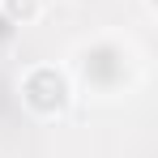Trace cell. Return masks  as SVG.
<instances>
[{
    "label": "cell",
    "mask_w": 158,
    "mask_h": 158,
    "mask_svg": "<svg viewBox=\"0 0 158 158\" xmlns=\"http://www.w3.org/2000/svg\"><path fill=\"white\" fill-rule=\"evenodd\" d=\"M128 69H132V56L115 39H94L90 47L77 52V77L98 94H115L128 81Z\"/></svg>",
    "instance_id": "cell-1"
},
{
    "label": "cell",
    "mask_w": 158,
    "mask_h": 158,
    "mask_svg": "<svg viewBox=\"0 0 158 158\" xmlns=\"http://www.w3.org/2000/svg\"><path fill=\"white\" fill-rule=\"evenodd\" d=\"M22 103L34 111V115H64L69 103H73V81L64 77L56 64H34L22 73Z\"/></svg>",
    "instance_id": "cell-2"
},
{
    "label": "cell",
    "mask_w": 158,
    "mask_h": 158,
    "mask_svg": "<svg viewBox=\"0 0 158 158\" xmlns=\"http://www.w3.org/2000/svg\"><path fill=\"white\" fill-rule=\"evenodd\" d=\"M0 13H4L13 26H30V22L43 13V0H0Z\"/></svg>",
    "instance_id": "cell-3"
}]
</instances>
